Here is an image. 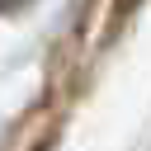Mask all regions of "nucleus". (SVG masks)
Here are the masks:
<instances>
[{
  "label": "nucleus",
  "instance_id": "f257e3e1",
  "mask_svg": "<svg viewBox=\"0 0 151 151\" xmlns=\"http://www.w3.org/2000/svg\"><path fill=\"white\" fill-rule=\"evenodd\" d=\"M24 5H33V0H0V14H19Z\"/></svg>",
  "mask_w": 151,
  "mask_h": 151
}]
</instances>
